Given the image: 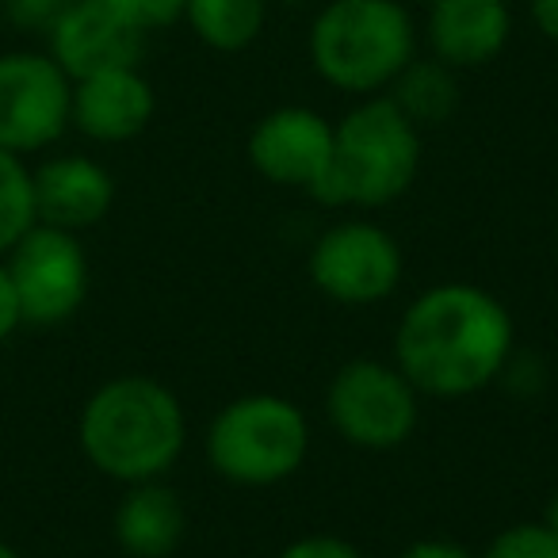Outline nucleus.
<instances>
[{"instance_id": "3", "label": "nucleus", "mask_w": 558, "mask_h": 558, "mask_svg": "<svg viewBox=\"0 0 558 558\" xmlns=\"http://www.w3.org/2000/svg\"><path fill=\"white\" fill-rule=\"evenodd\" d=\"M421 169V126L390 96L356 104L333 126V161L311 187L326 207H390L413 187Z\"/></svg>"}, {"instance_id": "15", "label": "nucleus", "mask_w": 558, "mask_h": 558, "mask_svg": "<svg viewBox=\"0 0 558 558\" xmlns=\"http://www.w3.org/2000/svg\"><path fill=\"white\" fill-rule=\"evenodd\" d=\"M111 532L126 558H169L187 532L184 501L177 489L165 486V478L126 486L111 517Z\"/></svg>"}, {"instance_id": "22", "label": "nucleus", "mask_w": 558, "mask_h": 558, "mask_svg": "<svg viewBox=\"0 0 558 558\" xmlns=\"http://www.w3.org/2000/svg\"><path fill=\"white\" fill-rule=\"evenodd\" d=\"M276 558H364V555H360L349 539H341V535L318 532V535H303V539L288 543Z\"/></svg>"}, {"instance_id": "26", "label": "nucleus", "mask_w": 558, "mask_h": 558, "mask_svg": "<svg viewBox=\"0 0 558 558\" xmlns=\"http://www.w3.org/2000/svg\"><path fill=\"white\" fill-rule=\"evenodd\" d=\"M543 524H547V527H555V532H558V494L550 497V505H547V517H543Z\"/></svg>"}, {"instance_id": "7", "label": "nucleus", "mask_w": 558, "mask_h": 558, "mask_svg": "<svg viewBox=\"0 0 558 558\" xmlns=\"http://www.w3.org/2000/svg\"><path fill=\"white\" fill-rule=\"evenodd\" d=\"M12 288H16L24 326L54 329L77 318L93 288V268L81 245V233L35 222L16 245L4 253Z\"/></svg>"}, {"instance_id": "5", "label": "nucleus", "mask_w": 558, "mask_h": 558, "mask_svg": "<svg viewBox=\"0 0 558 558\" xmlns=\"http://www.w3.org/2000/svg\"><path fill=\"white\" fill-rule=\"evenodd\" d=\"M207 463L233 486H279L311 456V421L283 395H241L207 425Z\"/></svg>"}, {"instance_id": "10", "label": "nucleus", "mask_w": 558, "mask_h": 558, "mask_svg": "<svg viewBox=\"0 0 558 558\" xmlns=\"http://www.w3.org/2000/svg\"><path fill=\"white\" fill-rule=\"evenodd\" d=\"M245 154L268 184L311 195L333 161V123L311 108H276L253 126Z\"/></svg>"}, {"instance_id": "13", "label": "nucleus", "mask_w": 558, "mask_h": 558, "mask_svg": "<svg viewBox=\"0 0 558 558\" xmlns=\"http://www.w3.org/2000/svg\"><path fill=\"white\" fill-rule=\"evenodd\" d=\"M154 88L138 73V65L104 70L85 81H73L70 126H77L93 142L119 146V142H131L146 131L149 119H154Z\"/></svg>"}, {"instance_id": "21", "label": "nucleus", "mask_w": 558, "mask_h": 558, "mask_svg": "<svg viewBox=\"0 0 558 558\" xmlns=\"http://www.w3.org/2000/svg\"><path fill=\"white\" fill-rule=\"evenodd\" d=\"M77 0H9V12L20 27H32V32H50L65 12L73 9Z\"/></svg>"}, {"instance_id": "4", "label": "nucleus", "mask_w": 558, "mask_h": 558, "mask_svg": "<svg viewBox=\"0 0 558 558\" xmlns=\"http://www.w3.org/2000/svg\"><path fill=\"white\" fill-rule=\"evenodd\" d=\"M413 20L398 0H333L311 32L318 77L352 96L395 85L413 62Z\"/></svg>"}, {"instance_id": "19", "label": "nucleus", "mask_w": 558, "mask_h": 558, "mask_svg": "<svg viewBox=\"0 0 558 558\" xmlns=\"http://www.w3.org/2000/svg\"><path fill=\"white\" fill-rule=\"evenodd\" d=\"M478 558H558V532L543 520H520L497 532Z\"/></svg>"}, {"instance_id": "8", "label": "nucleus", "mask_w": 558, "mask_h": 558, "mask_svg": "<svg viewBox=\"0 0 558 558\" xmlns=\"http://www.w3.org/2000/svg\"><path fill=\"white\" fill-rule=\"evenodd\" d=\"M306 276L341 306H375L398 291L405 256L395 233L367 218H349L322 233L306 256Z\"/></svg>"}, {"instance_id": "1", "label": "nucleus", "mask_w": 558, "mask_h": 558, "mask_svg": "<svg viewBox=\"0 0 558 558\" xmlns=\"http://www.w3.org/2000/svg\"><path fill=\"white\" fill-rule=\"evenodd\" d=\"M517 349L512 314L478 283H436L405 306L395 364L428 398H471L494 387Z\"/></svg>"}, {"instance_id": "17", "label": "nucleus", "mask_w": 558, "mask_h": 558, "mask_svg": "<svg viewBox=\"0 0 558 558\" xmlns=\"http://www.w3.org/2000/svg\"><path fill=\"white\" fill-rule=\"evenodd\" d=\"M264 9L268 0H187L184 20L207 47L238 54L256 43L264 27Z\"/></svg>"}, {"instance_id": "27", "label": "nucleus", "mask_w": 558, "mask_h": 558, "mask_svg": "<svg viewBox=\"0 0 558 558\" xmlns=\"http://www.w3.org/2000/svg\"><path fill=\"white\" fill-rule=\"evenodd\" d=\"M0 558H24V555H20V550L12 547L9 539H0Z\"/></svg>"}, {"instance_id": "14", "label": "nucleus", "mask_w": 558, "mask_h": 558, "mask_svg": "<svg viewBox=\"0 0 558 558\" xmlns=\"http://www.w3.org/2000/svg\"><path fill=\"white\" fill-rule=\"evenodd\" d=\"M509 4L505 0H433L428 43L451 70L486 65L509 43Z\"/></svg>"}, {"instance_id": "28", "label": "nucleus", "mask_w": 558, "mask_h": 558, "mask_svg": "<svg viewBox=\"0 0 558 558\" xmlns=\"http://www.w3.org/2000/svg\"><path fill=\"white\" fill-rule=\"evenodd\" d=\"M288 4H303V0H288Z\"/></svg>"}, {"instance_id": "20", "label": "nucleus", "mask_w": 558, "mask_h": 558, "mask_svg": "<svg viewBox=\"0 0 558 558\" xmlns=\"http://www.w3.org/2000/svg\"><path fill=\"white\" fill-rule=\"evenodd\" d=\"M108 12H116L119 20H126L138 32H154V27L177 24L184 16L187 0H96Z\"/></svg>"}, {"instance_id": "24", "label": "nucleus", "mask_w": 558, "mask_h": 558, "mask_svg": "<svg viewBox=\"0 0 558 558\" xmlns=\"http://www.w3.org/2000/svg\"><path fill=\"white\" fill-rule=\"evenodd\" d=\"M398 558H478L456 539H417L402 550Z\"/></svg>"}, {"instance_id": "16", "label": "nucleus", "mask_w": 558, "mask_h": 558, "mask_svg": "<svg viewBox=\"0 0 558 558\" xmlns=\"http://www.w3.org/2000/svg\"><path fill=\"white\" fill-rule=\"evenodd\" d=\"M390 88H395L390 100L417 126L448 123L459 108V85L451 77V65H444L440 58H433V62H417L413 58Z\"/></svg>"}, {"instance_id": "11", "label": "nucleus", "mask_w": 558, "mask_h": 558, "mask_svg": "<svg viewBox=\"0 0 558 558\" xmlns=\"http://www.w3.org/2000/svg\"><path fill=\"white\" fill-rule=\"evenodd\" d=\"M47 35L50 58L70 81H85L104 70H131L142 62V39H146V32L131 27L96 0H77Z\"/></svg>"}, {"instance_id": "2", "label": "nucleus", "mask_w": 558, "mask_h": 558, "mask_svg": "<svg viewBox=\"0 0 558 558\" xmlns=\"http://www.w3.org/2000/svg\"><path fill=\"white\" fill-rule=\"evenodd\" d=\"M77 444L88 466L111 482L165 478L187 444L184 405L154 375H116L81 405Z\"/></svg>"}, {"instance_id": "12", "label": "nucleus", "mask_w": 558, "mask_h": 558, "mask_svg": "<svg viewBox=\"0 0 558 558\" xmlns=\"http://www.w3.org/2000/svg\"><path fill=\"white\" fill-rule=\"evenodd\" d=\"M35 184V218L43 226L85 233L111 215L116 203V180L96 157L62 154L47 157L39 169H32Z\"/></svg>"}, {"instance_id": "25", "label": "nucleus", "mask_w": 558, "mask_h": 558, "mask_svg": "<svg viewBox=\"0 0 558 558\" xmlns=\"http://www.w3.org/2000/svg\"><path fill=\"white\" fill-rule=\"evenodd\" d=\"M532 16L547 39L558 43V0H532Z\"/></svg>"}, {"instance_id": "9", "label": "nucleus", "mask_w": 558, "mask_h": 558, "mask_svg": "<svg viewBox=\"0 0 558 558\" xmlns=\"http://www.w3.org/2000/svg\"><path fill=\"white\" fill-rule=\"evenodd\" d=\"M73 81L50 54H0V149L16 157L50 149L70 131Z\"/></svg>"}, {"instance_id": "6", "label": "nucleus", "mask_w": 558, "mask_h": 558, "mask_svg": "<svg viewBox=\"0 0 558 558\" xmlns=\"http://www.w3.org/2000/svg\"><path fill=\"white\" fill-rule=\"evenodd\" d=\"M326 417L344 444L395 451L421 425V390L387 360H349L326 390Z\"/></svg>"}, {"instance_id": "18", "label": "nucleus", "mask_w": 558, "mask_h": 558, "mask_svg": "<svg viewBox=\"0 0 558 558\" xmlns=\"http://www.w3.org/2000/svg\"><path fill=\"white\" fill-rule=\"evenodd\" d=\"M35 218V184L24 157L0 149V256L24 238Z\"/></svg>"}, {"instance_id": "23", "label": "nucleus", "mask_w": 558, "mask_h": 558, "mask_svg": "<svg viewBox=\"0 0 558 558\" xmlns=\"http://www.w3.org/2000/svg\"><path fill=\"white\" fill-rule=\"evenodd\" d=\"M20 326H24V318H20L16 288H12L9 268H4V256H0V344L9 341Z\"/></svg>"}]
</instances>
